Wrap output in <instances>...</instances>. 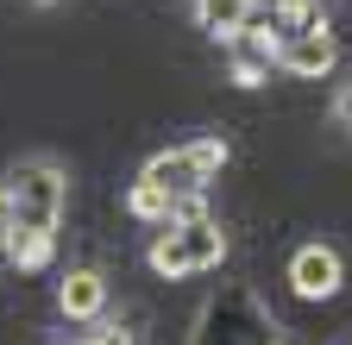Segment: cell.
Returning <instances> with one entry per match:
<instances>
[{
    "label": "cell",
    "instance_id": "277c9868",
    "mask_svg": "<svg viewBox=\"0 0 352 345\" xmlns=\"http://www.w3.org/2000/svg\"><path fill=\"white\" fill-rule=\"evenodd\" d=\"M333 57H340L333 32H327V19H315V25H296V32L283 38V57H277V63H283L289 75H327Z\"/></svg>",
    "mask_w": 352,
    "mask_h": 345
},
{
    "label": "cell",
    "instance_id": "7c38bea8",
    "mask_svg": "<svg viewBox=\"0 0 352 345\" xmlns=\"http://www.w3.org/2000/svg\"><path fill=\"white\" fill-rule=\"evenodd\" d=\"M88 345H132L126 326H107V333H88Z\"/></svg>",
    "mask_w": 352,
    "mask_h": 345
},
{
    "label": "cell",
    "instance_id": "5bb4252c",
    "mask_svg": "<svg viewBox=\"0 0 352 345\" xmlns=\"http://www.w3.org/2000/svg\"><path fill=\"white\" fill-rule=\"evenodd\" d=\"M63 345H69V339H63ZM76 345H88V339H76Z\"/></svg>",
    "mask_w": 352,
    "mask_h": 345
},
{
    "label": "cell",
    "instance_id": "ba28073f",
    "mask_svg": "<svg viewBox=\"0 0 352 345\" xmlns=\"http://www.w3.org/2000/svg\"><path fill=\"white\" fill-rule=\"evenodd\" d=\"M57 257V233H38V226H13V239H7V264L13 270H44Z\"/></svg>",
    "mask_w": 352,
    "mask_h": 345
},
{
    "label": "cell",
    "instance_id": "30bf717a",
    "mask_svg": "<svg viewBox=\"0 0 352 345\" xmlns=\"http://www.w3.org/2000/svg\"><path fill=\"white\" fill-rule=\"evenodd\" d=\"M13 226H19V213H13V189H7V182H0V245H7V239H13Z\"/></svg>",
    "mask_w": 352,
    "mask_h": 345
},
{
    "label": "cell",
    "instance_id": "7a4b0ae2",
    "mask_svg": "<svg viewBox=\"0 0 352 345\" xmlns=\"http://www.w3.org/2000/svg\"><path fill=\"white\" fill-rule=\"evenodd\" d=\"M220 163H227V145H220V139H189V145H176V151H157L139 176L164 182L170 195H195V189H208L220 176Z\"/></svg>",
    "mask_w": 352,
    "mask_h": 345
},
{
    "label": "cell",
    "instance_id": "8fae6325",
    "mask_svg": "<svg viewBox=\"0 0 352 345\" xmlns=\"http://www.w3.org/2000/svg\"><path fill=\"white\" fill-rule=\"evenodd\" d=\"M233 82H239V88H258V82H264V63H252V57H245V63L233 69Z\"/></svg>",
    "mask_w": 352,
    "mask_h": 345
},
{
    "label": "cell",
    "instance_id": "4fadbf2b",
    "mask_svg": "<svg viewBox=\"0 0 352 345\" xmlns=\"http://www.w3.org/2000/svg\"><path fill=\"white\" fill-rule=\"evenodd\" d=\"M333 113H340V126H346V132H352V82H346V88H340V101H333Z\"/></svg>",
    "mask_w": 352,
    "mask_h": 345
},
{
    "label": "cell",
    "instance_id": "8992f818",
    "mask_svg": "<svg viewBox=\"0 0 352 345\" xmlns=\"http://www.w3.org/2000/svg\"><path fill=\"white\" fill-rule=\"evenodd\" d=\"M145 264H151V276H164V283L195 276V257H189V245H183V226H164V233L151 239V251H145Z\"/></svg>",
    "mask_w": 352,
    "mask_h": 345
},
{
    "label": "cell",
    "instance_id": "3957f363",
    "mask_svg": "<svg viewBox=\"0 0 352 345\" xmlns=\"http://www.w3.org/2000/svg\"><path fill=\"white\" fill-rule=\"evenodd\" d=\"M340 251L333 245H302L296 257H289V289L302 295V301H327V295H340Z\"/></svg>",
    "mask_w": 352,
    "mask_h": 345
},
{
    "label": "cell",
    "instance_id": "5b68a950",
    "mask_svg": "<svg viewBox=\"0 0 352 345\" xmlns=\"http://www.w3.org/2000/svg\"><path fill=\"white\" fill-rule=\"evenodd\" d=\"M57 308H63V320H101V308H107V276L101 270H69L57 283Z\"/></svg>",
    "mask_w": 352,
    "mask_h": 345
},
{
    "label": "cell",
    "instance_id": "6da1fadb",
    "mask_svg": "<svg viewBox=\"0 0 352 345\" xmlns=\"http://www.w3.org/2000/svg\"><path fill=\"white\" fill-rule=\"evenodd\" d=\"M13 213L19 226H38V233H57L63 226V201H69V182H63V163L57 157H19L13 163Z\"/></svg>",
    "mask_w": 352,
    "mask_h": 345
},
{
    "label": "cell",
    "instance_id": "9c48e42d",
    "mask_svg": "<svg viewBox=\"0 0 352 345\" xmlns=\"http://www.w3.org/2000/svg\"><path fill=\"white\" fill-rule=\"evenodd\" d=\"M252 7H258V0H195V19H201L208 38H239L245 19H252Z\"/></svg>",
    "mask_w": 352,
    "mask_h": 345
},
{
    "label": "cell",
    "instance_id": "9a60e30c",
    "mask_svg": "<svg viewBox=\"0 0 352 345\" xmlns=\"http://www.w3.org/2000/svg\"><path fill=\"white\" fill-rule=\"evenodd\" d=\"M0 257H7V245H0Z\"/></svg>",
    "mask_w": 352,
    "mask_h": 345
},
{
    "label": "cell",
    "instance_id": "52a82bcc",
    "mask_svg": "<svg viewBox=\"0 0 352 345\" xmlns=\"http://www.w3.org/2000/svg\"><path fill=\"white\" fill-rule=\"evenodd\" d=\"M126 213H132V220H151V226H170V220H176V195H170L164 182L139 176V182L126 189Z\"/></svg>",
    "mask_w": 352,
    "mask_h": 345
}]
</instances>
